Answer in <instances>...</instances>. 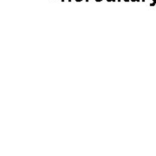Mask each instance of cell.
<instances>
[{
  "instance_id": "obj_6",
  "label": "cell",
  "mask_w": 156,
  "mask_h": 156,
  "mask_svg": "<svg viewBox=\"0 0 156 156\" xmlns=\"http://www.w3.org/2000/svg\"><path fill=\"white\" fill-rule=\"evenodd\" d=\"M94 1H96V2H102L103 0H94Z\"/></svg>"
},
{
  "instance_id": "obj_1",
  "label": "cell",
  "mask_w": 156,
  "mask_h": 156,
  "mask_svg": "<svg viewBox=\"0 0 156 156\" xmlns=\"http://www.w3.org/2000/svg\"><path fill=\"white\" fill-rule=\"evenodd\" d=\"M156 4V0H153V4H150V5L151 6H155Z\"/></svg>"
},
{
  "instance_id": "obj_4",
  "label": "cell",
  "mask_w": 156,
  "mask_h": 156,
  "mask_svg": "<svg viewBox=\"0 0 156 156\" xmlns=\"http://www.w3.org/2000/svg\"><path fill=\"white\" fill-rule=\"evenodd\" d=\"M129 1H132V2H138V1H140V0H129Z\"/></svg>"
},
{
  "instance_id": "obj_8",
  "label": "cell",
  "mask_w": 156,
  "mask_h": 156,
  "mask_svg": "<svg viewBox=\"0 0 156 156\" xmlns=\"http://www.w3.org/2000/svg\"><path fill=\"white\" fill-rule=\"evenodd\" d=\"M85 1H86V2H89V0H85Z\"/></svg>"
},
{
  "instance_id": "obj_5",
  "label": "cell",
  "mask_w": 156,
  "mask_h": 156,
  "mask_svg": "<svg viewBox=\"0 0 156 156\" xmlns=\"http://www.w3.org/2000/svg\"><path fill=\"white\" fill-rule=\"evenodd\" d=\"M75 1H76V2H82L83 0H75Z\"/></svg>"
},
{
  "instance_id": "obj_3",
  "label": "cell",
  "mask_w": 156,
  "mask_h": 156,
  "mask_svg": "<svg viewBox=\"0 0 156 156\" xmlns=\"http://www.w3.org/2000/svg\"><path fill=\"white\" fill-rule=\"evenodd\" d=\"M106 1H108V2H115L116 0H106Z\"/></svg>"
},
{
  "instance_id": "obj_7",
  "label": "cell",
  "mask_w": 156,
  "mask_h": 156,
  "mask_svg": "<svg viewBox=\"0 0 156 156\" xmlns=\"http://www.w3.org/2000/svg\"><path fill=\"white\" fill-rule=\"evenodd\" d=\"M125 2H129V0H124Z\"/></svg>"
},
{
  "instance_id": "obj_10",
  "label": "cell",
  "mask_w": 156,
  "mask_h": 156,
  "mask_svg": "<svg viewBox=\"0 0 156 156\" xmlns=\"http://www.w3.org/2000/svg\"><path fill=\"white\" fill-rule=\"evenodd\" d=\"M142 2H145V0H142Z\"/></svg>"
},
{
  "instance_id": "obj_9",
  "label": "cell",
  "mask_w": 156,
  "mask_h": 156,
  "mask_svg": "<svg viewBox=\"0 0 156 156\" xmlns=\"http://www.w3.org/2000/svg\"><path fill=\"white\" fill-rule=\"evenodd\" d=\"M118 2H121V0H118Z\"/></svg>"
},
{
  "instance_id": "obj_2",
  "label": "cell",
  "mask_w": 156,
  "mask_h": 156,
  "mask_svg": "<svg viewBox=\"0 0 156 156\" xmlns=\"http://www.w3.org/2000/svg\"><path fill=\"white\" fill-rule=\"evenodd\" d=\"M62 2H71V0H62Z\"/></svg>"
}]
</instances>
